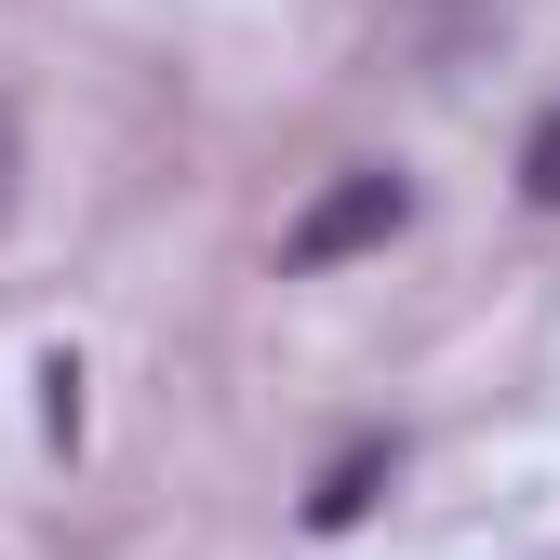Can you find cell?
Segmentation results:
<instances>
[{"label": "cell", "mask_w": 560, "mask_h": 560, "mask_svg": "<svg viewBox=\"0 0 560 560\" xmlns=\"http://www.w3.org/2000/svg\"><path fill=\"white\" fill-rule=\"evenodd\" d=\"M400 214H413V187L400 174H334L307 214H294V241H280V267H347V254H374V241H400Z\"/></svg>", "instance_id": "6da1fadb"}, {"label": "cell", "mask_w": 560, "mask_h": 560, "mask_svg": "<svg viewBox=\"0 0 560 560\" xmlns=\"http://www.w3.org/2000/svg\"><path fill=\"white\" fill-rule=\"evenodd\" d=\"M374 494H387V454H347V467L320 480V494H307V521H320V534H347V521H361Z\"/></svg>", "instance_id": "7a4b0ae2"}, {"label": "cell", "mask_w": 560, "mask_h": 560, "mask_svg": "<svg viewBox=\"0 0 560 560\" xmlns=\"http://www.w3.org/2000/svg\"><path fill=\"white\" fill-rule=\"evenodd\" d=\"M521 187H534V200H547V214H560V107L534 120V148H521Z\"/></svg>", "instance_id": "3957f363"}, {"label": "cell", "mask_w": 560, "mask_h": 560, "mask_svg": "<svg viewBox=\"0 0 560 560\" xmlns=\"http://www.w3.org/2000/svg\"><path fill=\"white\" fill-rule=\"evenodd\" d=\"M0 214H14V107H0Z\"/></svg>", "instance_id": "277c9868"}]
</instances>
